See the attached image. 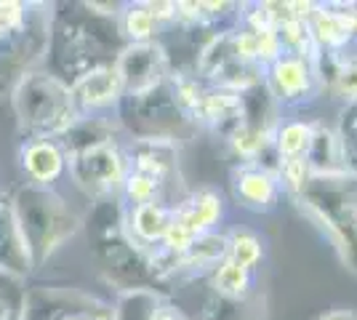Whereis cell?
I'll use <instances>...</instances> for the list:
<instances>
[{"instance_id": "obj_19", "label": "cell", "mask_w": 357, "mask_h": 320, "mask_svg": "<svg viewBox=\"0 0 357 320\" xmlns=\"http://www.w3.org/2000/svg\"><path fill=\"white\" fill-rule=\"evenodd\" d=\"M278 179H280V187L291 198H298L310 190V184L314 182V174L307 158H285V160H278V168H275Z\"/></svg>"}, {"instance_id": "obj_18", "label": "cell", "mask_w": 357, "mask_h": 320, "mask_svg": "<svg viewBox=\"0 0 357 320\" xmlns=\"http://www.w3.org/2000/svg\"><path fill=\"white\" fill-rule=\"evenodd\" d=\"M227 259L256 273V267L264 261V241L245 227H235L227 235Z\"/></svg>"}, {"instance_id": "obj_10", "label": "cell", "mask_w": 357, "mask_h": 320, "mask_svg": "<svg viewBox=\"0 0 357 320\" xmlns=\"http://www.w3.org/2000/svg\"><path fill=\"white\" fill-rule=\"evenodd\" d=\"M192 118L206 123V125H213V128H222L224 123H229V134H232L240 123L245 121V99L238 91H227V89H219V86H211L203 93V99H200Z\"/></svg>"}, {"instance_id": "obj_11", "label": "cell", "mask_w": 357, "mask_h": 320, "mask_svg": "<svg viewBox=\"0 0 357 320\" xmlns=\"http://www.w3.org/2000/svg\"><path fill=\"white\" fill-rule=\"evenodd\" d=\"M70 91H73L75 105L107 107L123 93V83H120L115 64H109V67H96V70L86 73V75H80V80L75 83V89H70Z\"/></svg>"}, {"instance_id": "obj_7", "label": "cell", "mask_w": 357, "mask_h": 320, "mask_svg": "<svg viewBox=\"0 0 357 320\" xmlns=\"http://www.w3.org/2000/svg\"><path fill=\"white\" fill-rule=\"evenodd\" d=\"M232 192L245 211L267 213L280 203L283 187L275 168L261 166L256 160V163H240L232 168Z\"/></svg>"}, {"instance_id": "obj_30", "label": "cell", "mask_w": 357, "mask_h": 320, "mask_svg": "<svg viewBox=\"0 0 357 320\" xmlns=\"http://www.w3.org/2000/svg\"><path fill=\"white\" fill-rule=\"evenodd\" d=\"M181 320H187V318H181Z\"/></svg>"}, {"instance_id": "obj_24", "label": "cell", "mask_w": 357, "mask_h": 320, "mask_svg": "<svg viewBox=\"0 0 357 320\" xmlns=\"http://www.w3.org/2000/svg\"><path fill=\"white\" fill-rule=\"evenodd\" d=\"M192 243H195L192 232H190L187 227H181L176 219H174V222L168 224V229H165L160 248L168 251V254H174V257H181V254H187V248H190Z\"/></svg>"}, {"instance_id": "obj_13", "label": "cell", "mask_w": 357, "mask_h": 320, "mask_svg": "<svg viewBox=\"0 0 357 320\" xmlns=\"http://www.w3.org/2000/svg\"><path fill=\"white\" fill-rule=\"evenodd\" d=\"M314 139V123L304 118H291V121L278 123L272 147L278 153V160L285 158H307Z\"/></svg>"}, {"instance_id": "obj_5", "label": "cell", "mask_w": 357, "mask_h": 320, "mask_svg": "<svg viewBox=\"0 0 357 320\" xmlns=\"http://www.w3.org/2000/svg\"><path fill=\"white\" fill-rule=\"evenodd\" d=\"M115 70H118L120 83H123V91L134 93V96H147L168 77L165 48L155 40L131 43L120 54Z\"/></svg>"}, {"instance_id": "obj_26", "label": "cell", "mask_w": 357, "mask_h": 320, "mask_svg": "<svg viewBox=\"0 0 357 320\" xmlns=\"http://www.w3.org/2000/svg\"><path fill=\"white\" fill-rule=\"evenodd\" d=\"M320 320H357V315L352 310H336V312H328Z\"/></svg>"}, {"instance_id": "obj_17", "label": "cell", "mask_w": 357, "mask_h": 320, "mask_svg": "<svg viewBox=\"0 0 357 320\" xmlns=\"http://www.w3.org/2000/svg\"><path fill=\"white\" fill-rule=\"evenodd\" d=\"M211 286L224 299L240 302L253 291V273L235 264L232 259H222L211 270Z\"/></svg>"}, {"instance_id": "obj_1", "label": "cell", "mask_w": 357, "mask_h": 320, "mask_svg": "<svg viewBox=\"0 0 357 320\" xmlns=\"http://www.w3.org/2000/svg\"><path fill=\"white\" fill-rule=\"evenodd\" d=\"M14 105L22 125L32 134H38L40 139L67 131L75 121L73 91L56 77H22V83L14 93Z\"/></svg>"}, {"instance_id": "obj_27", "label": "cell", "mask_w": 357, "mask_h": 320, "mask_svg": "<svg viewBox=\"0 0 357 320\" xmlns=\"http://www.w3.org/2000/svg\"><path fill=\"white\" fill-rule=\"evenodd\" d=\"M0 320H8V310H6L3 302H0Z\"/></svg>"}, {"instance_id": "obj_6", "label": "cell", "mask_w": 357, "mask_h": 320, "mask_svg": "<svg viewBox=\"0 0 357 320\" xmlns=\"http://www.w3.org/2000/svg\"><path fill=\"white\" fill-rule=\"evenodd\" d=\"M314 46L328 54H344L357 38V3H317L310 16Z\"/></svg>"}, {"instance_id": "obj_16", "label": "cell", "mask_w": 357, "mask_h": 320, "mask_svg": "<svg viewBox=\"0 0 357 320\" xmlns=\"http://www.w3.org/2000/svg\"><path fill=\"white\" fill-rule=\"evenodd\" d=\"M222 259H227V235L208 232L195 238V243L176 259L178 270H213Z\"/></svg>"}, {"instance_id": "obj_28", "label": "cell", "mask_w": 357, "mask_h": 320, "mask_svg": "<svg viewBox=\"0 0 357 320\" xmlns=\"http://www.w3.org/2000/svg\"><path fill=\"white\" fill-rule=\"evenodd\" d=\"M70 320H89V318H83V315H75V318H70Z\"/></svg>"}, {"instance_id": "obj_21", "label": "cell", "mask_w": 357, "mask_h": 320, "mask_svg": "<svg viewBox=\"0 0 357 320\" xmlns=\"http://www.w3.org/2000/svg\"><path fill=\"white\" fill-rule=\"evenodd\" d=\"M326 89L344 105H357V61L342 56Z\"/></svg>"}, {"instance_id": "obj_15", "label": "cell", "mask_w": 357, "mask_h": 320, "mask_svg": "<svg viewBox=\"0 0 357 320\" xmlns=\"http://www.w3.org/2000/svg\"><path fill=\"white\" fill-rule=\"evenodd\" d=\"M131 163H134V171L163 182L168 171L174 168V144H168L163 139H144L136 144Z\"/></svg>"}, {"instance_id": "obj_25", "label": "cell", "mask_w": 357, "mask_h": 320, "mask_svg": "<svg viewBox=\"0 0 357 320\" xmlns=\"http://www.w3.org/2000/svg\"><path fill=\"white\" fill-rule=\"evenodd\" d=\"M22 22H24V6L22 3H14V0L0 3V27H3V32L16 30Z\"/></svg>"}, {"instance_id": "obj_2", "label": "cell", "mask_w": 357, "mask_h": 320, "mask_svg": "<svg viewBox=\"0 0 357 320\" xmlns=\"http://www.w3.org/2000/svg\"><path fill=\"white\" fill-rule=\"evenodd\" d=\"M14 211L30 251H40V257L51 254L67 235L77 229V219L61 206V200L38 187H30L19 195Z\"/></svg>"}, {"instance_id": "obj_9", "label": "cell", "mask_w": 357, "mask_h": 320, "mask_svg": "<svg viewBox=\"0 0 357 320\" xmlns=\"http://www.w3.org/2000/svg\"><path fill=\"white\" fill-rule=\"evenodd\" d=\"M174 219L181 227H187L195 238L216 232L219 222L224 219V200L213 190H197L184 203L174 206Z\"/></svg>"}, {"instance_id": "obj_23", "label": "cell", "mask_w": 357, "mask_h": 320, "mask_svg": "<svg viewBox=\"0 0 357 320\" xmlns=\"http://www.w3.org/2000/svg\"><path fill=\"white\" fill-rule=\"evenodd\" d=\"M174 93H176L174 99H176L178 109L187 112V115H195V109L200 105L206 89H203L200 80H195V77H178L176 83H174Z\"/></svg>"}, {"instance_id": "obj_22", "label": "cell", "mask_w": 357, "mask_h": 320, "mask_svg": "<svg viewBox=\"0 0 357 320\" xmlns=\"http://www.w3.org/2000/svg\"><path fill=\"white\" fill-rule=\"evenodd\" d=\"M160 184L158 179H152L147 174H139V171H128L126 182H123V192L131 206H144V203H152L158 200V192H160Z\"/></svg>"}, {"instance_id": "obj_20", "label": "cell", "mask_w": 357, "mask_h": 320, "mask_svg": "<svg viewBox=\"0 0 357 320\" xmlns=\"http://www.w3.org/2000/svg\"><path fill=\"white\" fill-rule=\"evenodd\" d=\"M158 19L149 11L147 3H136V6H128L126 14H123V30L126 35L134 40V43H147L152 40V35L158 32Z\"/></svg>"}, {"instance_id": "obj_3", "label": "cell", "mask_w": 357, "mask_h": 320, "mask_svg": "<svg viewBox=\"0 0 357 320\" xmlns=\"http://www.w3.org/2000/svg\"><path fill=\"white\" fill-rule=\"evenodd\" d=\"M261 86L283 107H301L320 93L312 61L301 59L296 54H283L278 61H272L264 70Z\"/></svg>"}, {"instance_id": "obj_29", "label": "cell", "mask_w": 357, "mask_h": 320, "mask_svg": "<svg viewBox=\"0 0 357 320\" xmlns=\"http://www.w3.org/2000/svg\"><path fill=\"white\" fill-rule=\"evenodd\" d=\"M0 35H3V27H0Z\"/></svg>"}, {"instance_id": "obj_4", "label": "cell", "mask_w": 357, "mask_h": 320, "mask_svg": "<svg viewBox=\"0 0 357 320\" xmlns=\"http://www.w3.org/2000/svg\"><path fill=\"white\" fill-rule=\"evenodd\" d=\"M70 168H73L75 182L93 195L115 192L128 176L126 158L112 144H91L86 150H80L73 158Z\"/></svg>"}, {"instance_id": "obj_8", "label": "cell", "mask_w": 357, "mask_h": 320, "mask_svg": "<svg viewBox=\"0 0 357 320\" xmlns=\"http://www.w3.org/2000/svg\"><path fill=\"white\" fill-rule=\"evenodd\" d=\"M0 270L16 277L32 270V251L19 227L14 206L6 195H0Z\"/></svg>"}, {"instance_id": "obj_12", "label": "cell", "mask_w": 357, "mask_h": 320, "mask_svg": "<svg viewBox=\"0 0 357 320\" xmlns=\"http://www.w3.org/2000/svg\"><path fill=\"white\" fill-rule=\"evenodd\" d=\"M174 222V208L160 200H152L144 206H134L131 211V227L134 235L147 245H160L168 224Z\"/></svg>"}, {"instance_id": "obj_14", "label": "cell", "mask_w": 357, "mask_h": 320, "mask_svg": "<svg viewBox=\"0 0 357 320\" xmlns=\"http://www.w3.org/2000/svg\"><path fill=\"white\" fill-rule=\"evenodd\" d=\"M22 163H24V171L30 174L38 184H48L54 182L64 168V155L61 150L48 142V139H35L32 144H27V150L22 155Z\"/></svg>"}]
</instances>
